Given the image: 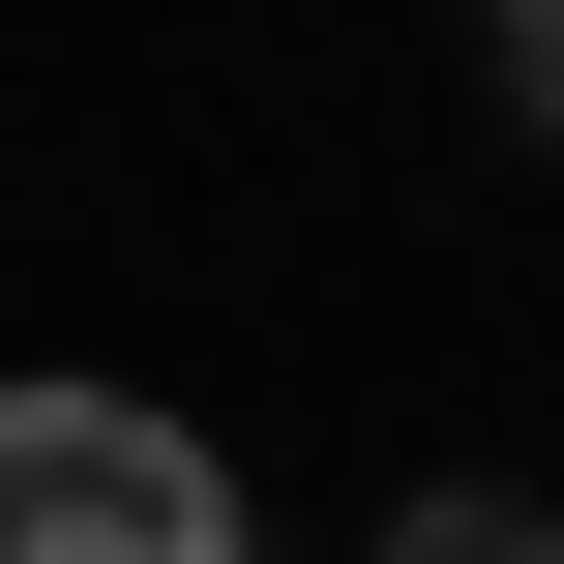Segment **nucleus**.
Returning a JSON list of instances; mask_svg holds the SVG:
<instances>
[{"mask_svg": "<svg viewBox=\"0 0 564 564\" xmlns=\"http://www.w3.org/2000/svg\"><path fill=\"white\" fill-rule=\"evenodd\" d=\"M0 564H238V476L149 387H0Z\"/></svg>", "mask_w": 564, "mask_h": 564, "instance_id": "nucleus-1", "label": "nucleus"}, {"mask_svg": "<svg viewBox=\"0 0 564 564\" xmlns=\"http://www.w3.org/2000/svg\"><path fill=\"white\" fill-rule=\"evenodd\" d=\"M387 564H564V535H535V506H416Z\"/></svg>", "mask_w": 564, "mask_h": 564, "instance_id": "nucleus-2", "label": "nucleus"}]
</instances>
